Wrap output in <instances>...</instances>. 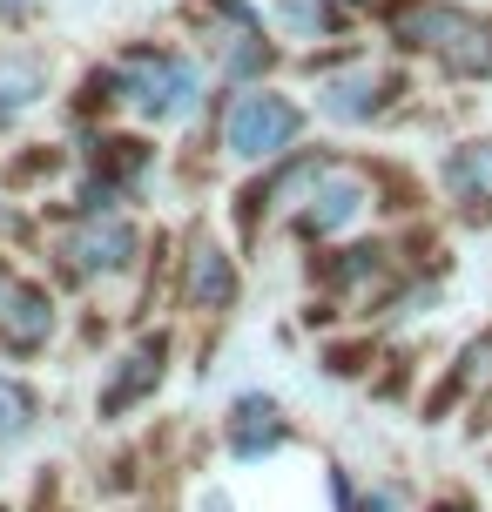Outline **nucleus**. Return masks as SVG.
I'll return each mask as SVG.
<instances>
[{
	"mask_svg": "<svg viewBox=\"0 0 492 512\" xmlns=\"http://www.w3.org/2000/svg\"><path fill=\"white\" fill-rule=\"evenodd\" d=\"M7 290H14V277H7V263H0V297H7Z\"/></svg>",
	"mask_w": 492,
	"mask_h": 512,
	"instance_id": "15",
	"label": "nucleus"
},
{
	"mask_svg": "<svg viewBox=\"0 0 492 512\" xmlns=\"http://www.w3.org/2000/svg\"><path fill=\"white\" fill-rule=\"evenodd\" d=\"M364 216V176H351V169H317L311 182V196H304V209H297V230L304 236H337V230H351Z\"/></svg>",
	"mask_w": 492,
	"mask_h": 512,
	"instance_id": "3",
	"label": "nucleus"
},
{
	"mask_svg": "<svg viewBox=\"0 0 492 512\" xmlns=\"http://www.w3.org/2000/svg\"><path fill=\"white\" fill-rule=\"evenodd\" d=\"M115 95L135 115H149V122H182V115H196V102H203V75L176 48H129L115 61Z\"/></svg>",
	"mask_w": 492,
	"mask_h": 512,
	"instance_id": "1",
	"label": "nucleus"
},
{
	"mask_svg": "<svg viewBox=\"0 0 492 512\" xmlns=\"http://www.w3.org/2000/svg\"><path fill=\"white\" fill-rule=\"evenodd\" d=\"M48 331H54V297L41 283H14V290L0 297V351L27 358V351L48 344Z\"/></svg>",
	"mask_w": 492,
	"mask_h": 512,
	"instance_id": "6",
	"label": "nucleus"
},
{
	"mask_svg": "<svg viewBox=\"0 0 492 512\" xmlns=\"http://www.w3.org/2000/svg\"><path fill=\"white\" fill-rule=\"evenodd\" d=\"M182 290H189L196 310H223L236 297V263L216 250V243H196V250H189V283H182Z\"/></svg>",
	"mask_w": 492,
	"mask_h": 512,
	"instance_id": "9",
	"label": "nucleus"
},
{
	"mask_svg": "<svg viewBox=\"0 0 492 512\" xmlns=\"http://www.w3.org/2000/svg\"><path fill=\"white\" fill-rule=\"evenodd\" d=\"M162 351H169V344H162V337H149L142 351H129V358H122V371H115V378H108V391H102V411H108V418H115L122 405H135V398L162 378Z\"/></svg>",
	"mask_w": 492,
	"mask_h": 512,
	"instance_id": "11",
	"label": "nucleus"
},
{
	"mask_svg": "<svg viewBox=\"0 0 492 512\" xmlns=\"http://www.w3.org/2000/svg\"><path fill=\"white\" fill-rule=\"evenodd\" d=\"M297 128H304V108L297 102L250 88V95H236L230 115H223V149H230L236 162H270V155H284L290 142H297Z\"/></svg>",
	"mask_w": 492,
	"mask_h": 512,
	"instance_id": "2",
	"label": "nucleus"
},
{
	"mask_svg": "<svg viewBox=\"0 0 492 512\" xmlns=\"http://www.w3.org/2000/svg\"><path fill=\"white\" fill-rule=\"evenodd\" d=\"M277 445H284V411H277V398H263V391L236 398L230 405V452L236 459H263Z\"/></svg>",
	"mask_w": 492,
	"mask_h": 512,
	"instance_id": "8",
	"label": "nucleus"
},
{
	"mask_svg": "<svg viewBox=\"0 0 492 512\" xmlns=\"http://www.w3.org/2000/svg\"><path fill=\"white\" fill-rule=\"evenodd\" d=\"M34 391H27L21 378H0V438H21L27 425H34Z\"/></svg>",
	"mask_w": 492,
	"mask_h": 512,
	"instance_id": "13",
	"label": "nucleus"
},
{
	"mask_svg": "<svg viewBox=\"0 0 492 512\" xmlns=\"http://www.w3.org/2000/svg\"><path fill=\"white\" fill-rule=\"evenodd\" d=\"M445 189H452V203L466 209L472 223H486L492 216V142H466V149L445 155Z\"/></svg>",
	"mask_w": 492,
	"mask_h": 512,
	"instance_id": "7",
	"label": "nucleus"
},
{
	"mask_svg": "<svg viewBox=\"0 0 492 512\" xmlns=\"http://www.w3.org/2000/svg\"><path fill=\"white\" fill-rule=\"evenodd\" d=\"M61 256H68L75 277H115V270H129V256H135V230L122 216H88V223L61 243Z\"/></svg>",
	"mask_w": 492,
	"mask_h": 512,
	"instance_id": "4",
	"label": "nucleus"
},
{
	"mask_svg": "<svg viewBox=\"0 0 492 512\" xmlns=\"http://www.w3.org/2000/svg\"><path fill=\"white\" fill-rule=\"evenodd\" d=\"M48 0H0V27H27Z\"/></svg>",
	"mask_w": 492,
	"mask_h": 512,
	"instance_id": "14",
	"label": "nucleus"
},
{
	"mask_svg": "<svg viewBox=\"0 0 492 512\" xmlns=\"http://www.w3.org/2000/svg\"><path fill=\"white\" fill-rule=\"evenodd\" d=\"M445 75H466V81H486L492 75V21H479V14H466L459 21V34L439 48Z\"/></svg>",
	"mask_w": 492,
	"mask_h": 512,
	"instance_id": "12",
	"label": "nucleus"
},
{
	"mask_svg": "<svg viewBox=\"0 0 492 512\" xmlns=\"http://www.w3.org/2000/svg\"><path fill=\"white\" fill-rule=\"evenodd\" d=\"M48 95V61L41 54H0V122H14Z\"/></svg>",
	"mask_w": 492,
	"mask_h": 512,
	"instance_id": "10",
	"label": "nucleus"
},
{
	"mask_svg": "<svg viewBox=\"0 0 492 512\" xmlns=\"http://www.w3.org/2000/svg\"><path fill=\"white\" fill-rule=\"evenodd\" d=\"M391 95H405V81L385 75V68H344V75L324 81V95L317 108L331 115V122H371V115H385Z\"/></svg>",
	"mask_w": 492,
	"mask_h": 512,
	"instance_id": "5",
	"label": "nucleus"
}]
</instances>
